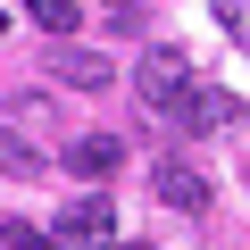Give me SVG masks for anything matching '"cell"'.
<instances>
[{"mask_svg":"<svg viewBox=\"0 0 250 250\" xmlns=\"http://www.w3.org/2000/svg\"><path fill=\"white\" fill-rule=\"evenodd\" d=\"M0 117H9V125H34V134H67V125H59V100H50V92H17V100L0 108Z\"/></svg>","mask_w":250,"mask_h":250,"instance_id":"obj_8","label":"cell"},{"mask_svg":"<svg viewBox=\"0 0 250 250\" xmlns=\"http://www.w3.org/2000/svg\"><path fill=\"white\" fill-rule=\"evenodd\" d=\"M108 250H150V242H108Z\"/></svg>","mask_w":250,"mask_h":250,"instance_id":"obj_12","label":"cell"},{"mask_svg":"<svg viewBox=\"0 0 250 250\" xmlns=\"http://www.w3.org/2000/svg\"><path fill=\"white\" fill-rule=\"evenodd\" d=\"M25 17H34V25H42L50 42H67V34L83 25V17H75V0H25Z\"/></svg>","mask_w":250,"mask_h":250,"instance_id":"obj_9","label":"cell"},{"mask_svg":"<svg viewBox=\"0 0 250 250\" xmlns=\"http://www.w3.org/2000/svg\"><path fill=\"white\" fill-rule=\"evenodd\" d=\"M167 117H175V134H225V125L242 117V100H233V92H217V83H192Z\"/></svg>","mask_w":250,"mask_h":250,"instance_id":"obj_3","label":"cell"},{"mask_svg":"<svg viewBox=\"0 0 250 250\" xmlns=\"http://www.w3.org/2000/svg\"><path fill=\"white\" fill-rule=\"evenodd\" d=\"M0 25H9V17H0Z\"/></svg>","mask_w":250,"mask_h":250,"instance_id":"obj_13","label":"cell"},{"mask_svg":"<svg viewBox=\"0 0 250 250\" xmlns=\"http://www.w3.org/2000/svg\"><path fill=\"white\" fill-rule=\"evenodd\" d=\"M0 242H9V250H42V233H34V225H17V217L0 225Z\"/></svg>","mask_w":250,"mask_h":250,"instance_id":"obj_11","label":"cell"},{"mask_svg":"<svg viewBox=\"0 0 250 250\" xmlns=\"http://www.w3.org/2000/svg\"><path fill=\"white\" fill-rule=\"evenodd\" d=\"M150 192H159L167 208H184V217H200V208H208V175H200V167H184V159H159V167H150Z\"/></svg>","mask_w":250,"mask_h":250,"instance_id":"obj_5","label":"cell"},{"mask_svg":"<svg viewBox=\"0 0 250 250\" xmlns=\"http://www.w3.org/2000/svg\"><path fill=\"white\" fill-rule=\"evenodd\" d=\"M50 67H59V83H75V92H100V83H117V59H100V50H59Z\"/></svg>","mask_w":250,"mask_h":250,"instance_id":"obj_7","label":"cell"},{"mask_svg":"<svg viewBox=\"0 0 250 250\" xmlns=\"http://www.w3.org/2000/svg\"><path fill=\"white\" fill-rule=\"evenodd\" d=\"M117 242V200H67L59 217H50V233H42V250H108Z\"/></svg>","mask_w":250,"mask_h":250,"instance_id":"obj_1","label":"cell"},{"mask_svg":"<svg viewBox=\"0 0 250 250\" xmlns=\"http://www.w3.org/2000/svg\"><path fill=\"white\" fill-rule=\"evenodd\" d=\"M59 159H67V175L108 184V175L125 167V134H67V142H59Z\"/></svg>","mask_w":250,"mask_h":250,"instance_id":"obj_4","label":"cell"},{"mask_svg":"<svg viewBox=\"0 0 250 250\" xmlns=\"http://www.w3.org/2000/svg\"><path fill=\"white\" fill-rule=\"evenodd\" d=\"M192 83H200V75H192V59H184V50H167V42H159V50H142V67H134V92H142V108H159V117H167Z\"/></svg>","mask_w":250,"mask_h":250,"instance_id":"obj_2","label":"cell"},{"mask_svg":"<svg viewBox=\"0 0 250 250\" xmlns=\"http://www.w3.org/2000/svg\"><path fill=\"white\" fill-rule=\"evenodd\" d=\"M0 175H17V184H34V175H50V150L42 142H25L9 117H0Z\"/></svg>","mask_w":250,"mask_h":250,"instance_id":"obj_6","label":"cell"},{"mask_svg":"<svg viewBox=\"0 0 250 250\" xmlns=\"http://www.w3.org/2000/svg\"><path fill=\"white\" fill-rule=\"evenodd\" d=\"M100 9H108V25H142V17H150V0H100Z\"/></svg>","mask_w":250,"mask_h":250,"instance_id":"obj_10","label":"cell"}]
</instances>
